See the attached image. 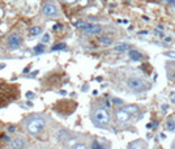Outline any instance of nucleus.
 Instances as JSON below:
<instances>
[{
  "mask_svg": "<svg viewBox=\"0 0 175 149\" xmlns=\"http://www.w3.org/2000/svg\"><path fill=\"white\" fill-rule=\"evenodd\" d=\"M19 97H20L19 85L0 81V109L5 107L13 101L19 99Z\"/></svg>",
  "mask_w": 175,
  "mask_h": 149,
  "instance_id": "1",
  "label": "nucleus"
},
{
  "mask_svg": "<svg viewBox=\"0 0 175 149\" xmlns=\"http://www.w3.org/2000/svg\"><path fill=\"white\" fill-rule=\"evenodd\" d=\"M90 119L98 128L107 130L110 127V112L106 106H95L90 111Z\"/></svg>",
  "mask_w": 175,
  "mask_h": 149,
  "instance_id": "2",
  "label": "nucleus"
},
{
  "mask_svg": "<svg viewBox=\"0 0 175 149\" xmlns=\"http://www.w3.org/2000/svg\"><path fill=\"white\" fill-rule=\"evenodd\" d=\"M47 120L42 115H32L24 120V127L32 136H38L46 128Z\"/></svg>",
  "mask_w": 175,
  "mask_h": 149,
  "instance_id": "3",
  "label": "nucleus"
},
{
  "mask_svg": "<svg viewBox=\"0 0 175 149\" xmlns=\"http://www.w3.org/2000/svg\"><path fill=\"white\" fill-rule=\"evenodd\" d=\"M127 86L132 90V92H136V93H144L146 90L150 89V83H148L146 80L141 77H137V76H131V77L127 78Z\"/></svg>",
  "mask_w": 175,
  "mask_h": 149,
  "instance_id": "4",
  "label": "nucleus"
},
{
  "mask_svg": "<svg viewBox=\"0 0 175 149\" xmlns=\"http://www.w3.org/2000/svg\"><path fill=\"white\" fill-rule=\"evenodd\" d=\"M73 26L88 33V34H99L102 32L101 25H98V24H90V22H86V21H76L73 24Z\"/></svg>",
  "mask_w": 175,
  "mask_h": 149,
  "instance_id": "5",
  "label": "nucleus"
},
{
  "mask_svg": "<svg viewBox=\"0 0 175 149\" xmlns=\"http://www.w3.org/2000/svg\"><path fill=\"white\" fill-rule=\"evenodd\" d=\"M76 107H77L76 102L64 99V101H59L55 105V107H54V109H55V110L58 111L60 115H71L72 112L76 110Z\"/></svg>",
  "mask_w": 175,
  "mask_h": 149,
  "instance_id": "6",
  "label": "nucleus"
},
{
  "mask_svg": "<svg viewBox=\"0 0 175 149\" xmlns=\"http://www.w3.org/2000/svg\"><path fill=\"white\" fill-rule=\"evenodd\" d=\"M5 42H7V46L11 48V50H17V48L21 47V45H22V37L19 34V33H11V34H8L7 39H5Z\"/></svg>",
  "mask_w": 175,
  "mask_h": 149,
  "instance_id": "7",
  "label": "nucleus"
},
{
  "mask_svg": "<svg viewBox=\"0 0 175 149\" xmlns=\"http://www.w3.org/2000/svg\"><path fill=\"white\" fill-rule=\"evenodd\" d=\"M42 13L46 17H50V19H55V17H59V8L58 5H55L54 3H46L42 7Z\"/></svg>",
  "mask_w": 175,
  "mask_h": 149,
  "instance_id": "8",
  "label": "nucleus"
},
{
  "mask_svg": "<svg viewBox=\"0 0 175 149\" xmlns=\"http://www.w3.org/2000/svg\"><path fill=\"white\" fill-rule=\"evenodd\" d=\"M129 119H131V114H129L124 107L118 109V110L115 111V120L118 122V123H122V124L127 123V122H129Z\"/></svg>",
  "mask_w": 175,
  "mask_h": 149,
  "instance_id": "9",
  "label": "nucleus"
},
{
  "mask_svg": "<svg viewBox=\"0 0 175 149\" xmlns=\"http://www.w3.org/2000/svg\"><path fill=\"white\" fill-rule=\"evenodd\" d=\"M28 144L26 139L24 136H17L11 141V148L12 149H24Z\"/></svg>",
  "mask_w": 175,
  "mask_h": 149,
  "instance_id": "10",
  "label": "nucleus"
},
{
  "mask_svg": "<svg viewBox=\"0 0 175 149\" xmlns=\"http://www.w3.org/2000/svg\"><path fill=\"white\" fill-rule=\"evenodd\" d=\"M128 149H148V143L141 139L133 140L132 143H129Z\"/></svg>",
  "mask_w": 175,
  "mask_h": 149,
  "instance_id": "11",
  "label": "nucleus"
},
{
  "mask_svg": "<svg viewBox=\"0 0 175 149\" xmlns=\"http://www.w3.org/2000/svg\"><path fill=\"white\" fill-rule=\"evenodd\" d=\"M166 72H167L169 80H175V62L166 63Z\"/></svg>",
  "mask_w": 175,
  "mask_h": 149,
  "instance_id": "12",
  "label": "nucleus"
},
{
  "mask_svg": "<svg viewBox=\"0 0 175 149\" xmlns=\"http://www.w3.org/2000/svg\"><path fill=\"white\" fill-rule=\"evenodd\" d=\"M128 54H129V59H131L132 62H140V60H143V58H144L140 51L132 50V48L128 51Z\"/></svg>",
  "mask_w": 175,
  "mask_h": 149,
  "instance_id": "13",
  "label": "nucleus"
},
{
  "mask_svg": "<svg viewBox=\"0 0 175 149\" xmlns=\"http://www.w3.org/2000/svg\"><path fill=\"white\" fill-rule=\"evenodd\" d=\"M98 43L102 46H111L114 43V39L108 35H99L98 37Z\"/></svg>",
  "mask_w": 175,
  "mask_h": 149,
  "instance_id": "14",
  "label": "nucleus"
},
{
  "mask_svg": "<svg viewBox=\"0 0 175 149\" xmlns=\"http://www.w3.org/2000/svg\"><path fill=\"white\" fill-rule=\"evenodd\" d=\"M110 145H103L101 140H93L92 144H90V149H108Z\"/></svg>",
  "mask_w": 175,
  "mask_h": 149,
  "instance_id": "15",
  "label": "nucleus"
},
{
  "mask_svg": "<svg viewBox=\"0 0 175 149\" xmlns=\"http://www.w3.org/2000/svg\"><path fill=\"white\" fill-rule=\"evenodd\" d=\"M131 50V46L128 43H119L118 46L114 47V51L116 53H124V51H129Z\"/></svg>",
  "mask_w": 175,
  "mask_h": 149,
  "instance_id": "16",
  "label": "nucleus"
},
{
  "mask_svg": "<svg viewBox=\"0 0 175 149\" xmlns=\"http://www.w3.org/2000/svg\"><path fill=\"white\" fill-rule=\"evenodd\" d=\"M41 33H42L41 26H33V28L29 29V34L32 35V37H37V35H39Z\"/></svg>",
  "mask_w": 175,
  "mask_h": 149,
  "instance_id": "17",
  "label": "nucleus"
},
{
  "mask_svg": "<svg viewBox=\"0 0 175 149\" xmlns=\"http://www.w3.org/2000/svg\"><path fill=\"white\" fill-rule=\"evenodd\" d=\"M124 109H126V110L128 111L131 115L138 114V107H137L136 105H128V106H124Z\"/></svg>",
  "mask_w": 175,
  "mask_h": 149,
  "instance_id": "18",
  "label": "nucleus"
},
{
  "mask_svg": "<svg viewBox=\"0 0 175 149\" xmlns=\"http://www.w3.org/2000/svg\"><path fill=\"white\" fill-rule=\"evenodd\" d=\"M166 130L167 131H174L175 130V120L174 118H169L166 120Z\"/></svg>",
  "mask_w": 175,
  "mask_h": 149,
  "instance_id": "19",
  "label": "nucleus"
},
{
  "mask_svg": "<svg viewBox=\"0 0 175 149\" xmlns=\"http://www.w3.org/2000/svg\"><path fill=\"white\" fill-rule=\"evenodd\" d=\"M44 50H46V47H44V45H37V46L34 47V54L35 55H39V54H43Z\"/></svg>",
  "mask_w": 175,
  "mask_h": 149,
  "instance_id": "20",
  "label": "nucleus"
},
{
  "mask_svg": "<svg viewBox=\"0 0 175 149\" xmlns=\"http://www.w3.org/2000/svg\"><path fill=\"white\" fill-rule=\"evenodd\" d=\"M60 50H67V45L65 43H58L55 46H52L51 51H60Z\"/></svg>",
  "mask_w": 175,
  "mask_h": 149,
  "instance_id": "21",
  "label": "nucleus"
},
{
  "mask_svg": "<svg viewBox=\"0 0 175 149\" xmlns=\"http://www.w3.org/2000/svg\"><path fill=\"white\" fill-rule=\"evenodd\" d=\"M58 139L62 140V141H63V140H67L68 139V132H67V131H64V130L59 131V132H58Z\"/></svg>",
  "mask_w": 175,
  "mask_h": 149,
  "instance_id": "22",
  "label": "nucleus"
},
{
  "mask_svg": "<svg viewBox=\"0 0 175 149\" xmlns=\"http://www.w3.org/2000/svg\"><path fill=\"white\" fill-rule=\"evenodd\" d=\"M71 149H89V148H88L86 144H84V143H77V144L72 145Z\"/></svg>",
  "mask_w": 175,
  "mask_h": 149,
  "instance_id": "23",
  "label": "nucleus"
},
{
  "mask_svg": "<svg viewBox=\"0 0 175 149\" xmlns=\"http://www.w3.org/2000/svg\"><path fill=\"white\" fill-rule=\"evenodd\" d=\"M42 42H43V43H49L50 42V34H47L46 33V34L42 37Z\"/></svg>",
  "mask_w": 175,
  "mask_h": 149,
  "instance_id": "24",
  "label": "nucleus"
},
{
  "mask_svg": "<svg viewBox=\"0 0 175 149\" xmlns=\"http://www.w3.org/2000/svg\"><path fill=\"white\" fill-rule=\"evenodd\" d=\"M164 1L166 3V4L171 5V7H175V0H164Z\"/></svg>",
  "mask_w": 175,
  "mask_h": 149,
  "instance_id": "25",
  "label": "nucleus"
},
{
  "mask_svg": "<svg viewBox=\"0 0 175 149\" xmlns=\"http://www.w3.org/2000/svg\"><path fill=\"white\" fill-rule=\"evenodd\" d=\"M113 102L115 103V105H122V103H123L122 99H118V98H113Z\"/></svg>",
  "mask_w": 175,
  "mask_h": 149,
  "instance_id": "26",
  "label": "nucleus"
},
{
  "mask_svg": "<svg viewBox=\"0 0 175 149\" xmlns=\"http://www.w3.org/2000/svg\"><path fill=\"white\" fill-rule=\"evenodd\" d=\"M54 30H55V32H56V30H60V29H62V25H60V24H55V25H54V28H52Z\"/></svg>",
  "mask_w": 175,
  "mask_h": 149,
  "instance_id": "27",
  "label": "nucleus"
},
{
  "mask_svg": "<svg viewBox=\"0 0 175 149\" xmlns=\"http://www.w3.org/2000/svg\"><path fill=\"white\" fill-rule=\"evenodd\" d=\"M26 97H28V98H33V97H34V94H33L32 92H28V93H26Z\"/></svg>",
  "mask_w": 175,
  "mask_h": 149,
  "instance_id": "28",
  "label": "nucleus"
},
{
  "mask_svg": "<svg viewBox=\"0 0 175 149\" xmlns=\"http://www.w3.org/2000/svg\"><path fill=\"white\" fill-rule=\"evenodd\" d=\"M64 3H68V4H72V3H75L76 0H63Z\"/></svg>",
  "mask_w": 175,
  "mask_h": 149,
  "instance_id": "29",
  "label": "nucleus"
},
{
  "mask_svg": "<svg viewBox=\"0 0 175 149\" xmlns=\"http://www.w3.org/2000/svg\"><path fill=\"white\" fill-rule=\"evenodd\" d=\"M14 131H16V127L11 126V127H9V132H14Z\"/></svg>",
  "mask_w": 175,
  "mask_h": 149,
  "instance_id": "30",
  "label": "nucleus"
},
{
  "mask_svg": "<svg viewBox=\"0 0 175 149\" xmlns=\"http://www.w3.org/2000/svg\"><path fill=\"white\" fill-rule=\"evenodd\" d=\"M166 55H167V56H174V58H175V54H174V53H167Z\"/></svg>",
  "mask_w": 175,
  "mask_h": 149,
  "instance_id": "31",
  "label": "nucleus"
},
{
  "mask_svg": "<svg viewBox=\"0 0 175 149\" xmlns=\"http://www.w3.org/2000/svg\"><path fill=\"white\" fill-rule=\"evenodd\" d=\"M38 72H39V71H34V72H33V73H32V77H33V76H37Z\"/></svg>",
  "mask_w": 175,
  "mask_h": 149,
  "instance_id": "32",
  "label": "nucleus"
},
{
  "mask_svg": "<svg viewBox=\"0 0 175 149\" xmlns=\"http://www.w3.org/2000/svg\"><path fill=\"white\" fill-rule=\"evenodd\" d=\"M60 94H62V96H65V94H67V92H64V90H62V92H60Z\"/></svg>",
  "mask_w": 175,
  "mask_h": 149,
  "instance_id": "33",
  "label": "nucleus"
},
{
  "mask_svg": "<svg viewBox=\"0 0 175 149\" xmlns=\"http://www.w3.org/2000/svg\"><path fill=\"white\" fill-rule=\"evenodd\" d=\"M171 149H175V140L173 141V145H171Z\"/></svg>",
  "mask_w": 175,
  "mask_h": 149,
  "instance_id": "34",
  "label": "nucleus"
},
{
  "mask_svg": "<svg viewBox=\"0 0 175 149\" xmlns=\"http://www.w3.org/2000/svg\"><path fill=\"white\" fill-rule=\"evenodd\" d=\"M3 139V135H0V140H1Z\"/></svg>",
  "mask_w": 175,
  "mask_h": 149,
  "instance_id": "35",
  "label": "nucleus"
},
{
  "mask_svg": "<svg viewBox=\"0 0 175 149\" xmlns=\"http://www.w3.org/2000/svg\"><path fill=\"white\" fill-rule=\"evenodd\" d=\"M158 1H161V0H158Z\"/></svg>",
  "mask_w": 175,
  "mask_h": 149,
  "instance_id": "36",
  "label": "nucleus"
}]
</instances>
